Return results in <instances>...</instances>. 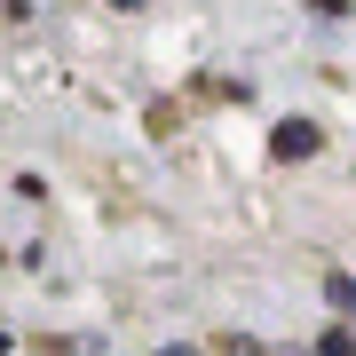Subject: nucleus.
<instances>
[{
	"label": "nucleus",
	"instance_id": "nucleus-3",
	"mask_svg": "<svg viewBox=\"0 0 356 356\" xmlns=\"http://www.w3.org/2000/svg\"><path fill=\"white\" fill-rule=\"evenodd\" d=\"M317 356H356V341H348V332H325V341H317Z\"/></svg>",
	"mask_w": 356,
	"mask_h": 356
},
{
	"label": "nucleus",
	"instance_id": "nucleus-2",
	"mask_svg": "<svg viewBox=\"0 0 356 356\" xmlns=\"http://www.w3.org/2000/svg\"><path fill=\"white\" fill-rule=\"evenodd\" d=\"M325 293H332V309H356V277H332Z\"/></svg>",
	"mask_w": 356,
	"mask_h": 356
},
{
	"label": "nucleus",
	"instance_id": "nucleus-5",
	"mask_svg": "<svg viewBox=\"0 0 356 356\" xmlns=\"http://www.w3.org/2000/svg\"><path fill=\"white\" fill-rule=\"evenodd\" d=\"M111 8H143V0H111Z\"/></svg>",
	"mask_w": 356,
	"mask_h": 356
},
{
	"label": "nucleus",
	"instance_id": "nucleus-4",
	"mask_svg": "<svg viewBox=\"0 0 356 356\" xmlns=\"http://www.w3.org/2000/svg\"><path fill=\"white\" fill-rule=\"evenodd\" d=\"M159 356H198V348H159Z\"/></svg>",
	"mask_w": 356,
	"mask_h": 356
},
{
	"label": "nucleus",
	"instance_id": "nucleus-1",
	"mask_svg": "<svg viewBox=\"0 0 356 356\" xmlns=\"http://www.w3.org/2000/svg\"><path fill=\"white\" fill-rule=\"evenodd\" d=\"M317 151V127H309V119H285L277 127V159H309Z\"/></svg>",
	"mask_w": 356,
	"mask_h": 356
}]
</instances>
